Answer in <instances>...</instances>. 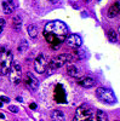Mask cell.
<instances>
[{
	"mask_svg": "<svg viewBox=\"0 0 120 121\" xmlns=\"http://www.w3.org/2000/svg\"><path fill=\"white\" fill-rule=\"evenodd\" d=\"M28 34H29V36L33 38V39H35L38 36V29H36V27L34 24L28 26Z\"/></svg>",
	"mask_w": 120,
	"mask_h": 121,
	"instance_id": "obj_18",
	"label": "cell"
},
{
	"mask_svg": "<svg viewBox=\"0 0 120 121\" xmlns=\"http://www.w3.org/2000/svg\"><path fill=\"white\" fill-rule=\"evenodd\" d=\"M24 84H26V86L31 91H35L38 88V86H39L38 79L32 73H27L26 74V76H24Z\"/></svg>",
	"mask_w": 120,
	"mask_h": 121,
	"instance_id": "obj_8",
	"label": "cell"
},
{
	"mask_svg": "<svg viewBox=\"0 0 120 121\" xmlns=\"http://www.w3.org/2000/svg\"><path fill=\"white\" fill-rule=\"evenodd\" d=\"M29 108H31V109H35V108H36V104H35V103H32L31 105H29Z\"/></svg>",
	"mask_w": 120,
	"mask_h": 121,
	"instance_id": "obj_25",
	"label": "cell"
},
{
	"mask_svg": "<svg viewBox=\"0 0 120 121\" xmlns=\"http://www.w3.org/2000/svg\"><path fill=\"white\" fill-rule=\"evenodd\" d=\"M0 117H1V119H4V114H0Z\"/></svg>",
	"mask_w": 120,
	"mask_h": 121,
	"instance_id": "obj_28",
	"label": "cell"
},
{
	"mask_svg": "<svg viewBox=\"0 0 120 121\" xmlns=\"http://www.w3.org/2000/svg\"><path fill=\"white\" fill-rule=\"evenodd\" d=\"M50 116H51V119L53 121H64V119H66L64 114L61 112V110H57V109L52 110L51 114H50Z\"/></svg>",
	"mask_w": 120,
	"mask_h": 121,
	"instance_id": "obj_16",
	"label": "cell"
},
{
	"mask_svg": "<svg viewBox=\"0 0 120 121\" xmlns=\"http://www.w3.org/2000/svg\"><path fill=\"white\" fill-rule=\"evenodd\" d=\"M44 36L46 41L51 45V48L57 50L66 41L68 36V28L61 21L49 22L44 28Z\"/></svg>",
	"mask_w": 120,
	"mask_h": 121,
	"instance_id": "obj_1",
	"label": "cell"
},
{
	"mask_svg": "<svg viewBox=\"0 0 120 121\" xmlns=\"http://www.w3.org/2000/svg\"><path fill=\"white\" fill-rule=\"evenodd\" d=\"M13 63V55L10 50H3L1 51V57H0V72L1 74L6 75L10 72V68H11Z\"/></svg>",
	"mask_w": 120,
	"mask_h": 121,
	"instance_id": "obj_2",
	"label": "cell"
},
{
	"mask_svg": "<svg viewBox=\"0 0 120 121\" xmlns=\"http://www.w3.org/2000/svg\"><path fill=\"white\" fill-rule=\"evenodd\" d=\"M55 98L58 103H63L66 100V93H64V90L62 88V86H57L56 92H55Z\"/></svg>",
	"mask_w": 120,
	"mask_h": 121,
	"instance_id": "obj_13",
	"label": "cell"
},
{
	"mask_svg": "<svg viewBox=\"0 0 120 121\" xmlns=\"http://www.w3.org/2000/svg\"><path fill=\"white\" fill-rule=\"evenodd\" d=\"M78 84H79L80 86L85 87V88H90V87H93V86L96 85V81H95V80H93L92 78H89V76H86V78L80 79L79 81H78Z\"/></svg>",
	"mask_w": 120,
	"mask_h": 121,
	"instance_id": "obj_10",
	"label": "cell"
},
{
	"mask_svg": "<svg viewBox=\"0 0 120 121\" xmlns=\"http://www.w3.org/2000/svg\"><path fill=\"white\" fill-rule=\"evenodd\" d=\"M96 119L97 121H108V116L104 112H102V110H98L97 114H96Z\"/></svg>",
	"mask_w": 120,
	"mask_h": 121,
	"instance_id": "obj_20",
	"label": "cell"
},
{
	"mask_svg": "<svg viewBox=\"0 0 120 121\" xmlns=\"http://www.w3.org/2000/svg\"><path fill=\"white\" fill-rule=\"evenodd\" d=\"M108 39L111 40L112 43H116L118 41V34L115 33V30H113V29H111L108 32Z\"/></svg>",
	"mask_w": 120,
	"mask_h": 121,
	"instance_id": "obj_21",
	"label": "cell"
},
{
	"mask_svg": "<svg viewBox=\"0 0 120 121\" xmlns=\"http://www.w3.org/2000/svg\"><path fill=\"white\" fill-rule=\"evenodd\" d=\"M46 68H47V59H46V57L43 53L38 55V57L34 60V69H35V72L39 73V74H43V73H45Z\"/></svg>",
	"mask_w": 120,
	"mask_h": 121,
	"instance_id": "obj_7",
	"label": "cell"
},
{
	"mask_svg": "<svg viewBox=\"0 0 120 121\" xmlns=\"http://www.w3.org/2000/svg\"><path fill=\"white\" fill-rule=\"evenodd\" d=\"M9 75H10V81L12 84L17 85L19 84L22 79V69H21V65L18 63H12L11 68H10V72H9Z\"/></svg>",
	"mask_w": 120,
	"mask_h": 121,
	"instance_id": "obj_6",
	"label": "cell"
},
{
	"mask_svg": "<svg viewBox=\"0 0 120 121\" xmlns=\"http://www.w3.org/2000/svg\"><path fill=\"white\" fill-rule=\"evenodd\" d=\"M1 105H3V103H1V102H0V107H1Z\"/></svg>",
	"mask_w": 120,
	"mask_h": 121,
	"instance_id": "obj_29",
	"label": "cell"
},
{
	"mask_svg": "<svg viewBox=\"0 0 120 121\" xmlns=\"http://www.w3.org/2000/svg\"><path fill=\"white\" fill-rule=\"evenodd\" d=\"M85 121H93V120H92V117H90V119H86Z\"/></svg>",
	"mask_w": 120,
	"mask_h": 121,
	"instance_id": "obj_27",
	"label": "cell"
},
{
	"mask_svg": "<svg viewBox=\"0 0 120 121\" xmlns=\"http://www.w3.org/2000/svg\"><path fill=\"white\" fill-rule=\"evenodd\" d=\"M115 121H118V120H115Z\"/></svg>",
	"mask_w": 120,
	"mask_h": 121,
	"instance_id": "obj_30",
	"label": "cell"
},
{
	"mask_svg": "<svg viewBox=\"0 0 120 121\" xmlns=\"http://www.w3.org/2000/svg\"><path fill=\"white\" fill-rule=\"evenodd\" d=\"M69 62H71V56L67 55V53H62V55L56 56L55 58L51 59V62H50V65H49V73H50V74L53 73L55 70L59 69L61 67H63L66 63H69Z\"/></svg>",
	"mask_w": 120,
	"mask_h": 121,
	"instance_id": "obj_3",
	"label": "cell"
},
{
	"mask_svg": "<svg viewBox=\"0 0 120 121\" xmlns=\"http://www.w3.org/2000/svg\"><path fill=\"white\" fill-rule=\"evenodd\" d=\"M3 10L6 15H11L15 10V4L13 0H4L3 1Z\"/></svg>",
	"mask_w": 120,
	"mask_h": 121,
	"instance_id": "obj_11",
	"label": "cell"
},
{
	"mask_svg": "<svg viewBox=\"0 0 120 121\" xmlns=\"http://www.w3.org/2000/svg\"><path fill=\"white\" fill-rule=\"evenodd\" d=\"M49 1H51V3H57V1H59V0H49Z\"/></svg>",
	"mask_w": 120,
	"mask_h": 121,
	"instance_id": "obj_26",
	"label": "cell"
},
{
	"mask_svg": "<svg viewBox=\"0 0 120 121\" xmlns=\"http://www.w3.org/2000/svg\"><path fill=\"white\" fill-rule=\"evenodd\" d=\"M66 41H67V45L69 47H73V48H79L80 46H81V44H83L81 38H80L78 34H71V35H68L67 39H66Z\"/></svg>",
	"mask_w": 120,
	"mask_h": 121,
	"instance_id": "obj_9",
	"label": "cell"
},
{
	"mask_svg": "<svg viewBox=\"0 0 120 121\" xmlns=\"http://www.w3.org/2000/svg\"><path fill=\"white\" fill-rule=\"evenodd\" d=\"M69 56H71V60H80V59L85 58L84 51H83V50H80V48H75Z\"/></svg>",
	"mask_w": 120,
	"mask_h": 121,
	"instance_id": "obj_15",
	"label": "cell"
},
{
	"mask_svg": "<svg viewBox=\"0 0 120 121\" xmlns=\"http://www.w3.org/2000/svg\"><path fill=\"white\" fill-rule=\"evenodd\" d=\"M5 24H6V22H5V19H3V18H0V35H1V33H3V30H4V28H5Z\"/></svg>",
	"mask_w": 120,
	"mask_h": 121,
	"instance_id": "obj_22",
	"label": "cell"
},
{
	"mask_svg": "<svg viewBox=\"0 0 120 121\" xmlns=\"http://www.w3.org/2000/svg\"><path fill=\"white\" fill-rule=\"evenodd\" d=\"M119 12H120V5H119V3H114L108 10V17L114 18L119 15Z\"/></svg>",
	"mask_w": 120,
	"mask_h": 121,
	"instance_id": "obj_14",
	"label": "cell"
},
{
	"mask_svg": "<svg viewBox=\"0 0 120 121\" xmlns=\"http://www.w3.org/2000/svg\"><path fill=\"white\" fill-rule=\"evenodd\" d=\"M96 96L98 99H101L103 103H114L115 102V96L114 93L112 92L109 88H106V87H98L96 90Z\"/></svg>",
	"mask_w": 120,
	"mask_h": 121,
	"instance_id": "obj_4",
	"label": "cell"
},
{
	"mask_svg": "<svg viewBox=\"0 0 120 121\" xmlns=\"http://www.w3.org/2000/svg\"><path fill=\"white\" fill-rule=\"evenodd\" d=\"M22 23H23V21H22L21 16H18V15L13 16V18H12V28L15 30H19V29H21L22 28Z\"/></svg>",
	"mask_w": 120,
	"mask_h": 121,
	"instance_id": "obj_17",
	"label": "cell"
},
{
	"mask_svg": "<svg viewBox=\"0 0 120 121\" xmlns=\"http://www.w3.org/2000/svg\"><path fill=\"white\" fill-rule=\"evenodd\" d=\"M27 47H28V43L26 41V40H21V43L18 44V47H17V51L19 52V53H23L26 50H27Z\"/></svg>",
	"mask_w": 120,
	"mask_h": 121,
	"instance_id": "obj_19",
	"label": "cell"
},
{
	"mask_svg": "<svg viewBox=\"0 0 120 121\" xmlns=\"http://www.w3.org/2000/svg\"><path fill=\"white\" fill-rule=\"evenodd\" d=\"M9 110H10V112H12V113H17L18 112V108L15 107V105H10L9 107Z\"/></svg>",
	"mask_w": 120,
	"mask_h": 121,
	"instance_id": "obj_23",
	"label": "cell"
},
{
	"mask_svg": "<svg viewBox=\"0 0 120 121\" xmlns=\"http://www.w3.org/2000/svg\"><path fill=\"white\" fill-rule=\"evenodd\" d=\"M67 72L68 74L73 76V78H79V76H81V72H80V69H78L74 64H72L71 62H69L67 64Z\"/></svg>",
	"mask_w": 120,
	"mask_h": 121,
	"instance_id": "obj_12",
	"label": "cell"
},
{
	"mask_svg": "<svg viewBox=\"0 0 120 121\" xmlns=\"http://www.w3.org/2000/svg\"><path fill=\"white\" fill-rule=\"evenodd\" d=\"M90 117H92V108L87 104H83L76 109L73 121H85Z\"/></svg>",
	"mask_w": 120,
	"mask_h": 121,
	"instance_id": "obj_5",
	"label": "cell"
},
{
	"mask_svg": "<svg viewBox=\"0 0 120 121\" xmlns=\"http://www.w3.org/2000/svg\"><path fill=\"white\" fill-rule=\"evenodd\" d=\"M0 102H10V99L7 97H5V96H1L0 97Z\"/></svg>",
	"mask_w": 120,
	"mask_h": 121,
	"instance_id": "obj_24",
	"label": "cell"
}]
</instances>
